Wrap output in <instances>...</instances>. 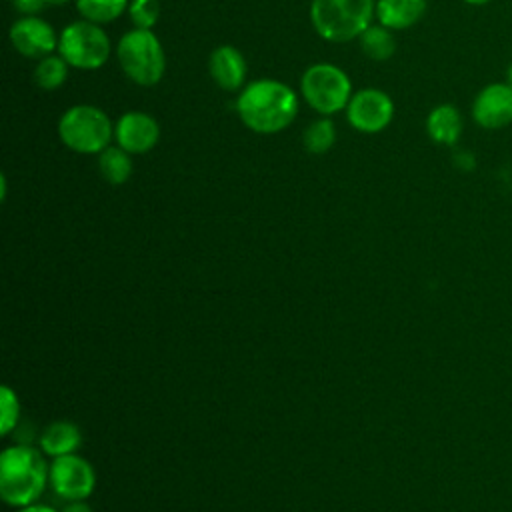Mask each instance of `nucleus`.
I'll return each mask as SVG.
<instances>
[{
	"label": "nucleus",
	"instance_id": "f257e3e1",
	"mask_svg": "<svg viewBox=\"0 0 512 512\" xmlns=\"http://www.w3.org/2000/svg\"><path fill=\"white\" fill-rule=\"evenodd\" d=\"M298 108V94L274 78L248 82L236 98L240 122L256 134H278L286 130L294 122Z\"/></svg>",
	"mask_w": 512,
	"mask_h": 512
},
{
	"label": "nucleus",
	"instance_id": "f03ea898",
	"mask_svg": "<svg viewBox=\"0 0 512 512\" xmlns=\"http://www.w3.org/2000/svg\"><path fill=\"white\" fill-rule=\"evenodd\" d=\"M48 456L30 444H12L0 452V496L12 508L34 504L50 482Z\"/></svg>",
	"mask_w": 512,
	"mask_h": 512
},
{
	"label": "nucleus",
	"instance_id": "7ed1b4c3",
	"mask_svg": "<svg viewBox=\"0 0 512 512\" xmlns=\"http://www.w3.org/2000/svg\"><path fill=\"white\" fill-rule=\"evenodd\" d=\"M376 18V0H310V22L320 38L346 44Z\"/></svg>",
	"mask_w": 512,
	"mask_h": 512
},
{
	"label": "nucleus",
	"instance_id": "20e7f679",
	"mask_svg": "<svg viewBox=\"0 0 512 512\" xmlns=\"http://www.w3.org/2000/svg\"><path fill=\"white\" fill-rule=\"evenodd\" d=\"M116 60L122 72L138 86H154L164 78L166 54L152 30L132 28L116 44Z\"/></svg>",
	"mask_w": 512,
	"mask_h": 512
},
{
	"label": "nucleus",
	"instance_id": "39448f33",
	"mask_svg": "<svg viewBox=\"0 0 512 512\" xmlns=\"http://www.w3.org/2000/svg\"><path fill=\"white\" fill-rule=\"evenodd\" d=\"M56 130L60 142L78 154H100L114 138L110 116L94 104L70 106L60 116Z\"/></svg>",
	"mask_w": 512,
	"mask_h": 512
},
{
	"label": "nucleus",
	"instance_id": "423d86ee",
	"mask_svg": "<svg viewBox=\"0 0 512 512\" xmlns=\"http://www.w3.org/2000/svg\"><path fill=\"white\" fill-rule=\"evenodd\" d=\"M352 94L348 74L330 62L310 64L300 78V96L320 116H334L346 110Z\"/></svg>",
	"mask_w": 512,
	"mask_h": 512
},
{
	"label": "nucleus",
	"instance_id": "0eeeda50",
	"mask_svg": "<svg viewBox=\"0 0 512 512\" xmlns=\"http://www.w3.org/2000/svg\"><path fill=\"white\" fill-rule=\"evenodd\" d=\"M56 52L68 62L70 68L98 70L108 62L112 44L100 24L82 18L64 26L58 36Z\"/></svg>",
	"mask_w": 512,
	"mask_h": 512
},
{
	"label": "nucleus",
	"instance_id": "6e6552de",
	"mask_svg": "<svg viewBox=\"0 0 512 512\" xmlns=\"http://www.w3.org/2000/svg\"><path fill=\"white\" fill-rule=\"evenodd\" d=\"M50 486L66 502L86 500L96 488V470L80 454H66L50 460Z\"/></svg>",
	"mask_w": 512,
	"mask_h": 512
},
{
	"label": "nucleus",
	"instance_id": "1a4fd4ad",
	"mask_svg": "<svg viewBox=\"0 0 512 512\" xmlns=\"http://www.w3.org/2000/svg\"><path fill=\"white\" fill-rule=\"evenodd\" d=\"M348 124L362 134H378L394 118V102L380 88H362L352 94L346 106Z\"/></svg>",
	"mask_w": 512,
	"mask_h": 512
},
{
	"label": "nucleus",
	"instance_id": "9d476101",
	"mask_svg": "<svg viewBox=\"0 0 512 512\" xmlns=\"http://www.w3.org/2000/svg\"><path fill=\"white\" fill-rule=\"evenodd\" d=\"M10 42L14 50L26 58H44L58 50V36L50 22L40 16H20L10 26Z\"/></svg>",
	"mask_w": 512,
	"mask_h": 512
},
{
	"label": "nucleus",
	"instance_id": "9b49d317",
	"mask_svg": "<svg viewBox=\"0 0 512 512\" xmlns=\"http://www.w3.org/2000/svg\"><path fill=\"white\" fill-rule=\"evenodd\" d=\"M472 120L484 130H500L512 124V86L492 82L478 90L470 106Z\"/></svg>",
	"mask_w": 512,
	"mask_h": 512
},
{
	"label": "nucleus",
	"instance_id": "f8f14e48",
	"mask_svg": "<svg viewBox=\"0 0 512 512\" xmlns=\"http://www.w3.org/2000/svg\"><path fill=\"white\" fill-rule=\"evenodd\" d=\"M114 140L130 154H146L160 140V124L146 112H124L114 122Z\"/></svg>",
	"mask_w": 512,
	"mask_h": 512
},
{
	"label": "nucleus",
	"instance_id": "ddd939ff",
	"mask_svg": "<svg viewBox=\"0 0 512 512\" xmlns=\"http://www.w3.org/2000/svg\"><path fill=\"white\" fill-rule=\"evenodd\" d=\"M208 72L224 92H238L246 86L248 66L242 52L232 44L216 46L208 56Z\"/></svg>",
	"mask_w": 512,
	"mask_h": 512
},
{
	"label": "nucleus",
	"instance_id": "4468645a",
	"mask_svg": "<svg viewBox=\"0 0 512 512\" xmlns=\"http://www.w3.org/2000/svg\"><path fill=\"white\" fill-rule=\"evenodd\" d=\"M426 134L432 142L440 146L458 144L464 132V120L454 104H438L426 116Z\"/></svg>",
	"mask_w": 512,
	"mask_h": 512
},
{
	"label": "nucleus",
	"instance_id": "2eb2a0df",
	"mask_svg": "<svg viewBox=\"0 0 512 512\" xmlns=\"http://www.w3.org/2000/svg\"><path fill=\"white\" fill-rule=\"evenodd\" d=\"M426 8V0H376V20L392 32H398L418 24Z\"/></svg>",
	"mask_w": 512,
	"mask_h": 512
},
{
	"label": "nucleus",
	"instance_id": "dca6fc26",
	"mask_svg": "<svg viewBox=\"0 0 512 512\" xmlns=\"http://www.w3.org/2000/svg\"><path fill=\"white\" fill-rule=\"evenodd\" d=\"M38 444L40 450L52 460L58 456L74 454L82 446V432L70 420H54L42 430Z\"/></svg>",
	"mask_w": 512,
	"mask_h": 512
},
{
	"label": "nucleus",
	"instance_id": "f3484780",
	"mask_svg": "<svg viewBox=\"0 0 512 512\" xmlns=\"http://www.w3.org/2000/svg\"><path fill=\"white\" fill-rule=\"evenodd\" d=\"M358 44L362 54L374 62H384L396 52V36L390 28L382 24H370L358 36Z\"/></svg>",
	"mask_w": 512,
	"mask_h": 512
},
{
	"label": "nucleus",
	"instance_id": "a211bd4d",
	"mask_svg": "<svg viewBox=\"0 0 512 512\" xmlns=\"http://www.w3.org/2000/svg\"><path fill=\"white\" fill-rule=\"evenodd\" d=\"M98 170L108 184L120 186L132 176V154L118 144H110L98 154Z\"/></svg>",
	"mask_w": 512,
	"mask_h": 512
},
{
	"label": "nucleus",
	"instance_id": "6ab92c4d",
	"mask_svg": "<svg viewBox=\"0 0 512 512\" xmlns=\"http://www.w3.org/2000/svg\"><path fill=\"white\" fill-rule=\"evenodd\" d=\"M74 4L84 20L102 26L120 18L128 10L130 0H74Z\"/></svg>",
	"mask_w": 512,
	"mask_h": 512
},
{
	"label": "nucleus",
	"instance_id": "aec40b11",
	"mask_svg": "<svg viewBox=\"0 0 512 512\" xmlns=\"http://www.w3.org/2000/svg\"><path fill=\"white\" fill-rule=\"evenodd\" d=\"M68 62L60 54H50L38 60L34 66L32 78L38 88L42 90H56L60 88L68 78Z\"/></svg>",
	"mask_w": 512,
	"mask_h": 512
},
{
	"label": "nucleus",
	"instance_id": "412c9836",
	"mask_svg": "<svg viewBox=\"0 0 512 512\" xmlns=\"http://www.w3.org/2000/svg\"><path fill=\"white\" fill-rule=\"evenodd\" d=\"M302 142L310 154L328 152L336 142V126H334L332 118L320 116L314 122H310L302 134Z\"/></svg>",
	"mask_w": 512,
	"mask_h": 512
},
{
	"label": "nucleus",
	"instance_id": "4be33fe9",
	"mask_svg": "<svg viewBox=\"0 0 512 512\" xmlns=\"http://www.w3.org/2000/svg\"><path fill=\"white\" fill-rule=\"evenodd\" d=\"M20 422V400L10 386H0V434L8 436Z\"/></svg>",
	"mask_w": 512,
	"mask_h": 512
},
{
	"label": "nucleus",
	"instance_id": "5701e85b",
	"mask_svg": "<svg viewBox=\"0 0 512 512\" xmlns=\"http://www.w3.org/2000/svg\"><path fill=\"white\" fill-rule=\"evenodd\" d=\"M160 0H130L128 16L134 28L152 30L160 20Z\"/></svg>",
	"mask_w": 512,
	"mask_h": 512
},
{
	"label": "nucleus",
	"instance_id": "b1692460",
	"mask_svg": "<svg viewBox=\"0 0 512 512\" xmlns=\"http://www.w3.org/2000/svg\"><path fill=\"white\" fill-rule=\"evenodd\" d=\"M12 6L22 14V16H36L42 12L46 6L44 0H12Z\"/></svg>",
	"mask_w": 512,
	"mask_h": 512
},
{
	"label": "nucleus",
	"instance_id": "393cba45",
	"mask_svg": "<svg viewBox=\"0 0 512 512\" xmlns=\"http://www.w3.org/2000/svg\"><path fill=\"white\" fill-rule=\"evenodd\" d=\"M60 512H94V510L90 504H86V500H72Z\"/></svg>",
	"mask_w": 512,
	"mask_h": 512
},
{
	"label": "nucleus",
	"instance_id": "a878e982",
	"mask_svg": "<svg viewBox=\"0 0 512 512\" xmlns=\"http://www.w3.org/2000/svg\"><path fill=\"white\" fill-rule=\"evenodd\" d=\"M16 512H58L56 508L52 506H46V504H28V506H22V508H16Z\"/></svg>",
	"mask_w": 512,
	"mask_h": 512
},
{
	"label": "nucleus",
	"instance_id": "bb28decb",
	"mask_svg": "<svg viewBox=\"0 0 512 512\" xmlns=\"http://www.w3.org/2000/svg\"><path fill=\"white\" fill-rule=\"evenodd\" d=\"M466 4H470V6H486V4H490L492 0H464Z\"/></svg>",
	"mask_w": 512,
	"mask_h": 512
},
{
	"label": "nucleus",
	"instance_id": "cd10ccee",
	"mask_svg": "<svg viewBox=\"0 0 512 512\" xmlns=\"http://www.w3.org/2000/svg\"><path fill=\"white\" fill-rule=\"evenodd\" d=\"M506 84L512 86V62H510L508 68H506Z\"/></svg>",
	"mask_w": 512,
	"mask_h": 512
},
{
	"label": "nucleus",
	"instance_id": "c85d7f7f",
	"mask_svg": "<svg viewBox=\"0 0 512 512\" xmlns=\"http://www.w3.org/2000/svg\"><path fill=\"white\" fill-rule=\"evenodd\" d=\"M44 2L50 6H62V4H68L70 0H44Z\"/></svg>",
	"mask_w": 512,
	"mask_h": 512
}]
</instances>
